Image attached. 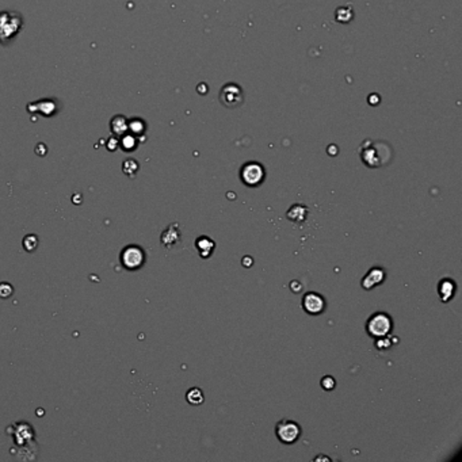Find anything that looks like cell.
I'll return each instance as SVG.
<instances>
[{
  "mask_svg": "<svg viewBox=\"0 0 462 462\" xmlns=\"http://www.w3.org/2000/svg\"><path fill=\"white\" fill-rule=\"evenodd\" d=\"M361 159L363 164L370 168H378L386 165L393 157V151L390 145L385 141H370L366 140L359 148Z\"/></svg>",
  "mask_w": 462,
  "mask_h": 462,
  "instance_id": "6da1fadb",
  "label": "cell"
},
{
  "mask_svg": "<svg viewBox=\"0 0 462 462\" xmlns=\"http://www.w3.org/2000/svg\"><path fill=\"white\" fill-rule=\"evenodd\" d=\"M393 328V321L392 317L384 312H377L372 314L369 317L368 323H366V331H368L369 336L377 339L386 336L389 333L392 332Z\"/></svg>",
  "mask_w": 462,
  "mask_h": 462,
  "instance_id": "7a4b0ae2",
  "label": "cell"
},
{
  "mask_svg": "<svg viewBox=\"0 0 462 462\" xmlns=\"http://www.w3.org/2000/svg\"><path fill=\"white\" fill-rule=\"evenodd\" d=\"M275 435L285 445H292L297 442L298 438L301 437V427L300 424L290 419H282L275 426Z\"/></svg>",
  "mask_w": 462,
  "mask_h": 462,
  "instance_id": "3957f363",
  "label": "cell"
},
{
  "mask_svg": "<svg viewBox=\"0 0 462 462\" xmlns=\"http://www.w3.org/2000/svg\"><path fill=\"white\" fill-rule=\"evenodd\" d=\"M264 176V168L262 164L256 163V161H249V163L244 164L240 171V178L245 186L248 187H258L260 184L263 183Z\"/></svg>",
  "mask_w": 462,
  "mask_h": 462,
  "instance_id": "277c9868",
  "label": "cell"
},
{
  "mask_svg": "<svg viewBox=\"0 0 462 462\" xmlns=\"http://www.w3.org/2000/svg\"><path fill=\"white\" fill-rule=\"evenodd\" d=\"M220 100L221 103L228 109H236L244 102V92L241 87L234 83L225 84L220 92Z\"/></svg>",
  "mask_w": 462,
  "mask_h": 462,
  "instance_id": "5b68a950",
  "label": "cell"
},
{
  "mask_svg": "<svg viewBox=\"0 0 462 462\" xmlns=\"http://www.w3.org/2000/svg\"><path fill=\"white\" fill-rule=\"evenodd\" d=\"M121 259H122V263H124L125 267L129 268V270H136V268H140L144 264L145 255L144 251L137 245H129L124 249Z\"/></svg>",
  "mask_w": 462,
  "mask_h": 462,
  "instance_id": "8992f818",
  "label": "cell"
},
{
  "mask_svg": "<svg viewBox=\"0 0 462 462\" xmlns=\"http://www.w3.org/2000/svg\"><path fill=\"white\" fill-rule=\"evenodd\" d=\"M325 300L321 294L314 293V292H309L303 297V309L308 314H320L324 312L325 309Z\"/></svg>",
  "mask_w": 462,
  "mask_h": 462,
  "instance_id": "52a82bcc",
  "label": "cell"
},
{
  "mask_svg": "<svg viewBox=\"0 0 462 462\" xmlns=\"http://www.w3.org/2000/svg\"><path fill=\"white\" fill-rule=\"evenodd\" d=\"M386 279V271L384 270L383 267H380V266H374L368 271V274L363 277L362 285L363 289H366V290H372L376 286H380L381 283L384 282Z\"/></svg>",
  "mask_w": 462,
  "mask_h": 462,
  "instance_id": "ba28073f",
  "label": "cell"
},
{
  "mask_svg": "<svg viewBox=\"0 0 462 462\" xmlns=\"http://www.w3.org/2000/svg\"><path fill=\"white\" fill-rule=\"evenodd\" d=\"M179 241H180V231L178 228V224H171L161 233V244L165 248H172Z\"/></svg>",
  "mask_w": 462,
  "mask_h": 462,
  "instance_id": "9c48e42d",
  "label": "cell"
},
{
  "mask_svg": "<svg viewBox=\"0 0 462 462\" xmlns=\"http://www.w3.org/2000/svg\"><path fill=\"white\" fill-rule=\"evenodd\" d=\"M195 247L198 249L201 258L208 259L210 258L212 253L214 252L216 243H214V240H212V238L208 237V236H199V237L195 240Z\"/></svg>",
  "mask_w": 462,
  "mask_h": 462,
  "instance_id": "30bf717a",
  "label": "cell"
},
{
  "mask_svg": "<svg viewBox=\"0 0 462 462\" xmlns=\"http://www.w3.org/2000/svg\"><path fill=\"white\" fill-rule=\"evenodd\" d=\"M308 214H309V209L307 208V206H304V205H301V204H294L293 206H290V208H289L288 213H286V217H288V220H290L292 223L301 224L307 220Z\"/></svg>",
  "mask_w": 462,
  "mask_h": 462,
  "instance_id": "8fae6325",
  "label": "cell"
},
{
  "mask_svg": "<svg viewBox=\"0 0 462 462\" xmlns=\"http://www.w3.org/2000/svg\"><path fill=\"white\" fill-rule=\"evenodd\" d=\"M456 292V283L450 279H443L442 282H439V296L442 298L443 303L450 301Z\"/></svg>",
  "mask_w": 462,
  "mask_h": 462,
  "instance_id": "7c38bea8",
  "label": "cell"
},
{
  "mask_svg": "<svg viewBox=\"0 0 462 462\" xmlns=\"http://www.w3.org/2000/svg\"><path fill=\"white\" fill-rule=\"evenodd\" d=\"M186 400L191 404V405H199L202 404L205 400L204 392L199 389V387H191L186 393Z\"/></svg>",
  "mask_w": 462,
  "mask_h": 462,
  "instance_id": "4fadbf2b",
  "label": "cell"
},
{
  "mask_svg": "<svg viewBox=\"0 0 462 462\" xmlns=\"http://www.w3.org/2000/svg\"><path fill=\"white\" fill-rule=\"evenodd\" d=\"M397 342H398V339L393 338L392 335L389 333V335H386V336L376 339V347H377L380 351H384V350H387V348L392 347L393 344H396Z\"/></svg>",
  "mask_w": 462,
  "mask_h": 462,
  "instance_id": "5bb4252c",
  "label": "cell"
},
{
  "mask_svg": "<svg viewBox=\"0 0 462 462\" xmlns=\"http://www.w3.org/2000/svg\"><path fill=\"white\" fill-rule=\"evenodd\" d=\"M37 245H38V237L35 234H29L23 238V247H25L26 251H29V252L34 251Z\"/></svg>",
  "mask_w": 462,
  "mask_h": 462,
  "instance_id": "9a60e30c",
  "label": "cell"
},
{
  "mask_svg": "<svg viewBox=\"0 0 462 462\" xmlns=\"http://www.w3.org/2000/svg\"><path fill=\"white\" fill-rule=\"evenodd\" d=\"M14 292L10 283H0V298H8Z\"/></svg>",
  "mask_w": 462,
  "mask_h": 462,
  "instance_id": "2e32d148",
  "label": "cell"
},
{
  "mask_svg": "<svg viewBox=\"0 0 462 462\" xmlns=\"http://www.w3.org/2000/svg\"><path fill=\"white\" fill-rule=\"evenodd\" d=\"M335 385H336V383H335V380L331 376H325L321 380V387L325 389V390H332V389H335Z\"/></svg>",
  "mask_w": 462,
  "mask_h": 462,
  "instance_id": "e0dca14e",
  "label": "cell"
},
{
  "mask_svg": "<svg viewBox=\"0 0 462 462\" xmlns=\"http://www.w3.org/2000/svg\"><path fill=\"white\" fill-rule=\"evenodd\" d=\"M243 264L245 267H249V266L252 264V259L249 258V256H245V258L243 259Z\"/></svg>",
  "mask_w": 462,
  "mask_h": 462,
  "instance_id": "ac0fdd59",
  "label": "cell"
},
{
  "mask_svg": "<svg viewBox=\"0 0 462 462\" xmlns=\"http://www.w3.org/2000/svg\"><path fill=\"white\" fill-rule=\"evenodd\" d=\"M317 460H327V461H329V458H325V457H317V458H314V461H317Z\"/></svg>",
  "mask_w": 462,
  "mask_h": 462,
  "instance_id": "d6986e66",
  "label": "cell"
}]
</instances>
